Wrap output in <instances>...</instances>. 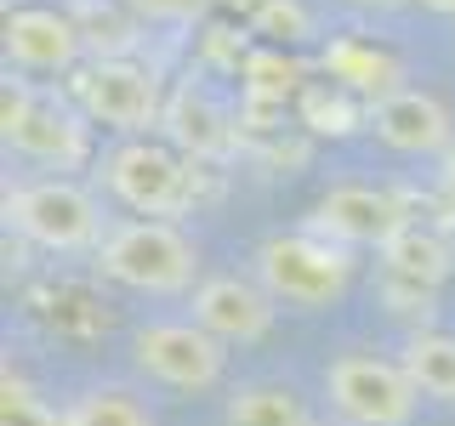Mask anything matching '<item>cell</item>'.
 Masks as SVG:
<instances>
[{
    "label": "cell",
    "mask_w": 455,
    "mask_h": 426,
    "mask_svg": "<svg viewBox=\"0 0 455 426\" xmlns=\"http://www.w3.org/2000/svg\"><path fill=\"white\" fill-rule=\"evenodd\" d=\"M256 279H262V290L274 302L307 312V307L341 302L353 262H347V245H331L319 233H274L256 250Z\"/></svg>",
    "instance_id": "1"
},
{
    "label": "cell",
    "mask_w": 455,
    "mask_h": 426,
    "mask_svg": "<svg viewBox=\"0 0 455 426\" xmlns=\"http://www.w3.org/2000/svg\"><path fill=\"white\" fill-rule=\"evenodd\" d=\"M97 262L114 284L125 290H148V296H177L194 284L199 250L182 227L171 222H120L114 233L97 245Z\"/></svg>",
    "instance_id": "2"
},
{
    "label": "cell",
    "mask_w": 455,
    "mask_h": 426,
    "mask_svg": "<svg viewBox=\"0 0 455 426\" xmlns=\"http://www.w3.org/2000/svg\"><path fill=\"white\" fill-rule=\"evenodd\" d=\"M6 217L18 222V233L40 250H85L103 245V210L80 182L63 177H40V182H18L6 193Z\"/></svg>",
    "instance_id": "3"
},
{
    "label": "cell",
    "mask_w": 455,
    "mask_h": 426,
    "mask_svg": "<svg viewBox=\"0 0 455 426\" xmlns=\"http://www.w3.org/2000/svg\"><path fill=\"white\" fill-rule=\"evenodd\" d=\"M324 392H331L336 415L347 426H410L416 415V381L404 375V364L370 359V352H347L324 369Z\"/></svg>",
    "instance_id": "4"
},
{
    "label": "cell",
    "mask_w": 455,
    "mask_h": 426,
    "mask_svg": "<svg viewBox=\"0 0 455 426\" xmlns=\"http://www.w3.org/2000/svg\"><path fill=\"white\" fill-rule=\"evenodd\" d=\"M103 182L114 188V199H125V205L142 210L148 222L177 217V210L194 205V170L182 165L165 142H148V137L120 142L103 165Z\"/></svg>",
    "instance_id": "5"
},
{
    "label": "cell",
    "mask_w": 455,
    "mask_h": 426,
    "mask_svg": "<svg viewBox=\"0 0 455 426\" xmlns=\"http://www.w3.org/2000/svg\"><path fill=\"white\" fill-rule=\"evenodd\" d=\"M132 352H137V369L160 387H177V392H205L222 381V341L199 324H142L132 335Z\"/></svg>",
    "instance_id": "6"
},
{
    "label": "cell",
    "mask_w": 455,
    "mask_h": 426,
    "mask_svg": "<svg viewBox=\"0 0 455 426\" xmlns=\"http://www.w3.org/2000/svg\"><path fill=\"white\" fill-rule=\"evenodd\" d=\"M75 91L85 114L114 125V131H148L154 120H165L160 80H154V68L132 63V57H97L92 68H80Z\"/></svg>",
    "instance_id": "7"
},
{
    "label": "cell",
    "mask_w": 455,
    "mask_h": 426,
    "mask_svg": "<svg viewBox=\"0 0 455 426\" xmlns=\"http://www.w3.org/2000/svg\"><path fill=\"white\" fill-rule=\"evenodd\" d=\"M404 205H398V193L387 188H370V182H341V188H331L313 205V222L307 233L331 239V245H387V239L404 227Z\"/></svg>",
    "instance_id": "8"
},
{
    "label": "cell",
    "mask_w": 455,
    "mask_h": 426,
    "mask_svg": "<svg viewBox=\"0 0 455 426\" xmlns=\"http://www.w3.org/2000/svg\"><path fill=\"white\" fill-rule=\"evenodd\" d=\"M6 142L28 160H46V165H80L85 160V125L68 108L46 103V97L23 91V85H6Z\"/></svg>",
    "instance_id": "9"
},
{
    "label": "cell",
    "mask_w": 455,
    "mask_h": 426,
    "mask_svg": "<svg viewBox=\"0 0 455 426\" xmlns=\"http://www.w3.org/2000/svg\"><path fill=\"white\" fill-rule=\"evenodd\" d=\"M370 125L398 154H450L455 148L450 108L433 91H416V85H398L381 103H370Z\"/></svg>",
    "instance_id": "10"
},
{
    "label": "cell",
    "mask_w": 455,
    "mask_h": 426,
    "mask_svg": "<svg viewBox=\"0 0 455 426\" xmlns=\"http://www.w3.org/2000/svg\"><path fill=\"white\" fill-rule=\"evenodd\" d=\"M194 324L217 341H262L274 330V296L251 279L217 273L194 290Z\"/></svg>",
    "instance_id": "11"
},
{
    "label": "cell",
    "mask_w": 455,
    "mask_h": 426,
    "mask_svg": "<svg viewBox=\"0 0 455 426\" xmlns=\"http://www.w3.org/2000/svg\"><path fill=\"white\" fill-rule=\"evenodd\" d=\"M160 125H165V137L177 142L182 154H194V160H228V154H234V142H239L234 114H228L199 80H188L177 97H171Z\"/></svg>",
    "instance_id": "12"
},
{
    "label": "cell",
    "mask_w": 455,
    "mask_h": 426,
    "mask_svg": "<svg viewBox=\"0 0 455 426\" xmlns=\"http://www.w3.org/2000/svg\"><path fill=\"white\" fill-rule=\"evenodd\" d=\"M6 51L18 68L35 75H57V68H75L80 57V23L63 18L52 6H18L6 18Z\"/></svg>",
    "instance_id": "13"
},
{
    "label": "cell",
    "mask_w": 455,
    "mask_h": 426,
    "mask_svg": "<svg viewBox=\"0 0 455 426\" xmlns=\"http://www.w3.org/2000/svg\"><path fill=\"white\" fill-rule=\"evenodd\" d=\"M381 267H387V279H398V284L438 290V284L450 279V267H455V245H450L444 227L410 217V222L387 239V245H381Z\"/></svg>",
    "instance_id": "14"
},
{
    "label": "cell",
    "mask_w": 455,
    "mask_h": 426,
    "mask_svg": "<svg viewBox=\"0 0 455 426\" xmlns=\"http://www.w3.org/2000/svg\"><path fill=\"white\" fill-rule=\"evenodd\" d=\"M324 75H331V85H341V91H364L370 103H381L387 91H398L404 68H398L393 51L370 46L359 35H341V40L324 46Z\"/></svg>",
    "instance_id": "15"
},
{
    "label": "cell",
    "mask_w": 455,
    "mask_h": 426,
    "mask_svg": "<svg viewBox=\"0 0 455 426\" xmlns=\"http://www.w3.org/2000/svg\"><path fill=\"white\" fill-rule=\"evenodd\" d=\"M404 375L416 381L421 398H438V404H455V335L444 330H416L404 341Z\"/></svg>",
    "instance_id": "16"
},
{
    "label": "cell",
    "mask_w": 455,
    "mask_h": 426,
    "mask_svg": "<svg viewBox=\"0 0 455 426\" xmlns=\"http://www.w3.org/2000/svg\"><path fill=\"white\" fill-rule=\"evenodd\" d=\"M228 426H313V415L291 387L256 381V387H239L228 398Z\"/></svg>",
    "instance_id": "17"
},
{
    "label": "cell",
    "mask_w": 455,
    "mask_h": 426,
    "mask_svg": "<svg viewBox=\"0 0 455 426\" xmlns=\"http://www.w3.org/2000/svg\"><path fill=\"white\" fill-rule=\"evenodd\" d=\"M239 75H245V103H262V108H279L302 85V68L284 51H245L239 57Z\"/></svg>",
    "instance_id": "18"
},
{
    "label": "cell",
    "mask_w": 455,
    "mask_h": 426,
    "mask_svg": "<svg viewBox=\"0 0 455 426\" xmlns=\"http://www.w3.org/2000/svg\"><path fill=\"white\" fill-rule=\"evenodd\" d=\"M68 426H154V415L120 387H92L68 404Z\"/></svg>",
    "instance_id": "19"
},
{
    "label": "cell",
    "mask_w": 455,
    "mask_h": 426,
    "mask_svg": "<svg viewBox=\"0 0 455 426\" xmlns=\"http://www.w3.org/2000/svg\"><path fill=\"white\" fill-rule=\"evenodd\" d=\"M302 125L319 137H347V131H359V103L341 85H307L302 91Z\"/></svg>",
    "instance_id": "20"
},
{
    "label": "cell",
    "mask_w": 455,
    "mask_h": 426,
    "mask_svg": "<svg viewBox=\"0 0 455 426\" xmlns=\"http://www.w3.org/2000/svg\"><path fill=\"white\" fill-rule=\"evenodd\" d=\"M0 426H68V409L57 415V409L46 404V398L28 392L23 375H0Z\"/></svg>",
    "instance_id": "21"
},
{
    "label": "cell",
    "mask_w": 455,
    "mask_h": 426,
    "mask_svg": "<svg viewBox=\"0 0 455 426\" xmlns=\"http://www.w3.org/2000/svg\"><path fill=\"white\" fill-rule=\"evenodd\" d=\"M256 28H262V35L302 40V35H313V18L296 6V0H256Z\"/></svg>",
    "instance_id": "22"
},
{
    "label": "cell",
    "mask_w": 455,
    "mask_h": 426,
    "mask_svg": "<svg viewBox=\"0 0 455 426\" xmlns=\"http://www.w3.org/2000/svg\"><path fill=\"white\" fill-rule=\"evenodd\" d=\"M125 6L148 23H194V18H205L211 0H125Z\"/></svg>",
    "instance_id": "23"
},
{
    "label": "cell",
    "mask_w": 455,
    "mask_h": 426,
    "mask_svg": "<svg viewBox=\"0 0 455 426\" xmlns=\"http://www.w3.org/2000/svg\"><path fill=\"white\" fill-rule=\"evenodd\" d=\"M438 182H444V199L455 205V148L444 154V165H438Z\"/></svg>",
    "instance_id": "24"
},
{
    "label": "cell",
    "mask_w": 455,
    "mask_h": 426,
    "mask_svg": "<svg viewBox=\"0 0 455 426\" xmlns=\"http://www.w3.org/2000/svg\"><path fill=\"white\" fill-rule=\"evenodd\" d=\"M427 12H444V18H455V0H421Z\"/></svg>",
    "instance_id": "25"
},
{
    "label": "cell",
    "mask_w": 455,
    "mask_h": 426,
    "mask_svg": "<svg viewBox=\"0 0 455 426\" xmlns=\"http://www.w3.org/2000/svg\"><path fill=\"white\" fill-rule=\"evenodd\" d=\"M353 6H398V0H353Z\"/></svg>",
    "instance_id": "26"
}]
</instances>
